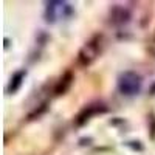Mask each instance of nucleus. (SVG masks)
<instances>
[{"instance_id":"f257e3e1","label":"nucleus","mask_w":155,"mask_h":155,"mask_svg":"<svg viewBox=\"0 0 155 155\" xmlns=\"http://www.w3.org/2000/svg\"><path fill=\"white\" fill-rule=\"evenodd\" d=\"M101 48H102V36L96 34L95 37H92L90 41L79 50V54H78V62L81 65L87 67L90 64H93L96 61V58L101 53Z\"/></svg>"},{"instance_id":"f03ea898","label":"nucleus","mask_w":155,"mask_h":155,"mask_svg":"<svg viewBox=\"0 0 155 155\" xmlns=\"http://www.w3.org/2000/svg\"><path fill=\"white\" fill-rule=\"evenodd\" d=\"M141 85H143V79L135 71H123L118 76V90L126 96H134L140 93Z\"/></svg>"},{"instance_id":"7ed1b4c3","label":"nucleus","mask_w":155,"mask_h":155,"mask_svg":"<svg viewBox=\"0 0 155 155\" xmlns=\"http://www.w3.org/2000/svg\"><path fill=\"white\" fill-rule=\"evenodd\" d=\"M107 109L104 106H101V104H90V106H85L79 113L76 115V118H74V124L76 126H84L90 118H92L93 115L96 113H102V112H106Z\"/></svg>"},{"instance_id":"20e7f679","label":"nucleus","mask_w":155,"mask_h":155,"mask_svg":"<svg viewBox=\"0 0 155 155\" xmlns=\"http://www.w3.org/2000/svg\"><path fill=\"white\" fill-rule=\"evenodd\" d=\"M73 81H74L73 73H71V71H65V73L61 76V79L58 81V84H56V87H54V93H56L58 96L65 95L68 90H70V87L73 85Z\"/></svg>"},{"instance_id":"39448f33","label":"nucleus","mask_w":155,"mask_h":155,"mask_svg":"<svg viewBox=\"0 0 155 155\" xmlns=\"http://www.w3.org/2000/svg\"><path fill=\"white\" fill-rule=\"evenodd\" d=\"M25 76H27V71H23V70L16 71L14 74H12L11 82H9V87H8V92H9V93H16L17 90L22 87V84H23V81H25Z\"/></svg>"},{"instance_id":"423d86ee","label":"nucleus","mask_w":155,"mask_h":155,"mask_svg":"<svg viewBox=\"0 0 155 155\" xmlns=\"http://www.w3.org/2000/svg\"><path fill=\"white\" fill-rule=\"evenodd\" d=\"M112 17H113V22H116V23H126L129 20V12L123 8H115Z\"/></svg>"},{"instance_id":"0eeeda50","label":"nucleus","mask_w":155,"mask_h":155,"mask_svg":"<svg viewBox=\"0 0 155 155\" xmlns=\"http://www.w3.org/2000/svg\"><path fill=\"white\" fill-rule=\"evenodd\" d=\"M147 48H149V51H150V54L155 58V33H153L152 37L149 39V45H147Z\"/></svg>"},{"instance_id":"6e6552de","label":"nucleus","mask_w":155,"mask_h":155,"mask_svg":"<svg viewBox=\"0 0 155 155\" xmlns=\"http://www.w3.org/2000/svg\"><path fill=\"white\" fill-rule=\"evenodd\" d=\"M150 93H152V95H155V82H153V84H152V87H150Z\"/></svg>"}]
</instances>
